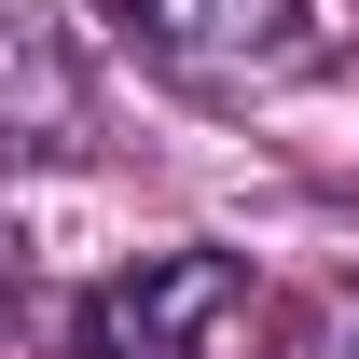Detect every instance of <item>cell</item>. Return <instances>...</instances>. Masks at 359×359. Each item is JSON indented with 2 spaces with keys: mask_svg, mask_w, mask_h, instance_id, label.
Returning <instances> with one entry per match:
<instances>
[{
  "mask_svg": "<svg viewBox=\"0 0 359 359\" xmlns=\"http://www.w3.org/2000/svg\"><path fill=\"white\" fill-rule=\"evenodd\" d=\"M97 14L194 97H290L346 55L332 0H97Z\"/></svg>",
  "mask_w": 359,
  "mask_h": 359,
  "instance_id": "obj_1",
  "label": "cell"
},
{
  "mask_svg": "<svg viewBox=\"0 0 359 359\" xmlns=\"http://www.w3.org/2000/svg\"><path fill=\"white\" fill-rule=\"evenodd\" d=\"M0 152L14 166H83L97 152V83L42 0H0Z\"/></svg>",
  "mask_w": 359,
  "mask_h": 359,
  "instance_id": "obj_3",
  "label": "cell"
},
{
  "mask_svg": "<svg viewBox=\"0 0 359 359\" xmlns=\"http://www.w3.org/2000/svg\"><path fill=\"white\" fill-rule=\"evenodd\" d=\"M249 332H263V290L235 249H152L83 304V359H249Z\"/></svg>",
  "mask_w": 359,
  "mask_h": 359,
  "instance_id": "obj_2",
  "label": "cell"
},
{
  "mask_svg": "<svg viewBox=\"0 0 359 359\" xmlns=\"http://www.w3.org/2000/svg\"><path fill=\"white\" fill-rule=\"evenodd\" d=\"M14 304H28V249L0 235V332H14Z\"/></svg>",
  "mask_w": 359,
  "mask_h": 359,
  "instance_id": "obj_4",
  "label": "cell"
}]
</instances>
